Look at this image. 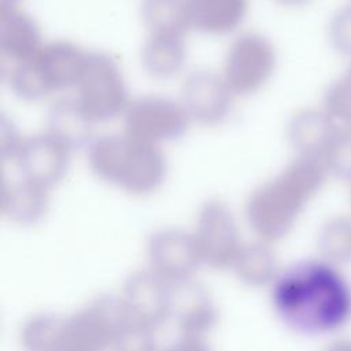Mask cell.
<instances>
[{
  "label": "cell",
  "instance_id": "6da1fadb",
  "mask_svg": "<svg viewBox=\"0 0 351 351\" xmlns=\"http://www.w3.org/2000/svg\"><path fill=\"white\" fill-rule=\"evenodd\" d=\"M269 299L276 318L298 335H330L351 319V285L339 266L319 256L281 267Z\"/></svg>",
  "mask_w": 351,
  "mask_h": 351
},
{
  "label": "cell",
  "instance_id": "7a4b0ae2",
  "mask_svg": "<svg viewBox=\"0 0 351 351\" xmlns=\"http://www.w3.org/2000/svg\"><path fill=\"white\" fill-rule=\"evenodd\" d=\"M328 177L321 159L296 155L278 174L256 186L244 207L256 239L273 244L288 236Z\"/></svg>",
  "mask_w": 351,
  "mask_h": 351
},
{
  "label": "cell",
  "instance_id": "3957f363",
  "mask_svg": "<svg viewBox=\"0 0 351 351\" xmlns=\"http://www.w3.org/2000/svg\"><path fill=\"white\" fill-rule=\"evenodd\" d=\"M86 159L100 181L134 196L156 192L167 177V159L160 145L125 132L95 137L86 148Z\"/></svg>",
  "mask_w": 351,
  "mask_h": 351
},
{
  "label": "cell",
  "instance_id": "277c9868",
  "mask_svg": "<svg viewBox=\"0 0 351 351\" xmlns=\"http://www.w3.org/2000/svg\"><path fill=\"white\" fill-rule=\"evenodd\" d=\"M86 52L66 40L45 43L27 60L12 67L10 89L25 101H38L47 96L74 88Z\"/></svg>",
  "mask_w": 351,
  "mask_h": 351
},
{
  "label": "cell",
  "instance_id": "5b68a950",
  "mask_svg": "<svg viewBox=\"0 0 351 351\" xmlns=\"http://www.w3.org/2000/svg\"><path fill=\"white\" fill-rule=\"evenodd\" d=\"M130 319L119 295H100L62 314L51 351H110L118 330Z\"/></svg>",
  "mask_w": 351,
  "mask_h": 351
},
{
  "label": "cell",
  "instance_id": "8992f818",
  "mask_svg": "<svg viewBox=\"0 0 351 351\" xmlns=\"http://www.w3.org/2000/svg\"><path fill=\"white\" fill-rule=\"evenodd\" d=\"M74 90V100L93 125L123 115L130 103L119 63L103 51L86 52Z\"/></svg>",
  "mask_w": 351,
  "mask_h": 351
},
{
  "label": "cell",
  "instance_id": "52a82bcc",
  "mask_svg": "<svg viewBox=\"0 0 351 351\" xmlns=\"http://www.w3.org/2000/svg\"><path fill=\"white\" fill-rule=\"evenodd\" d=\"M276 67L277 51L273 43L261 33L245 32L230 43L221 75L234 96L244 97L259 92Z\"/></svg>",
  "mask_w": 351,
  "mask_h": 351
},
{
  "label": "cell",
  "instance_id": "ba28073f",
  "mask_svg": "<svg viewBox=\"0 0 351 351\" xmlns=\"http://www.w3.org/2000/svg\"><path fill=\"white\" fill-rule=\"evenodd\" d=\"M122 117L126 134L155 145L182 138L192 122L181 101L162 95L130 100Z\"/></svg>",
  "mask_w": 351,
  "mask_h": 351
},
{
  "label": "cell",
  "instance_id": "9c48e42d",
  "mask_svg": "<svg viewBox=\"0 0 351 351\" xmlns=\"http://www.w3.org/2000/svg\"><path fill=\"white\" fill-rule=\"evenodd\" d=\"M203 266L230 270L243 245L233 211L219 199L204 202L192 232Z\"/></svg>",
  "mask_w": 351,
  "mask_h": 351
},
{
  "label": "cell",
  "instance_id": "30bf717a",
  "mask_svg": "<svg viewBox=\"0 0 351 351\" xmlns=\"http://www.w3.org/2000/svg\"><path fill=\"white\" fill-rule=\"evenodd\" d=\"M147 267L177 285L193 280L203 266L192 232L180 228H162L152 232L145 245Z\"/></svg>",
  "mask_w": 351,
  "mask_h": 351
},
{
  "label": "cell",
  "instance_id": "8fae6325",
  "mask_svg": "<svg viewBox=\"0 0 351 351\" xmlns=\"http://www.w3.org/2000/svg\"><path fill=\"white\" fill-rule=\"evenodd\" d=\"M71 152L64 143L44 132L22 138L12 160L21 178L51 191L66 177Z\"/></svg>",
  "mask_w": 351,
  "mask_h": 351
},
{
  "label": "cell",
  "instance_id": "7c38bea8",
  "mask_svg": "<svg viewBox=\"0 0 351 351\" xmlns=\"http://www.w3.org/2000/svg\"><path fill=\"white\" fill-rule=\"evenodd\" d=\"M173 287L144 267L126 277L118 295L132 319L158 329L171 321Z\"/></svg>",
  "mask_w": 351,
  "mask_h": 351
},
{
  "label": "cell",
  "instance_id": "4fadbf2b",
  "mask_svg": "<svg viewBox=\"0 0 351 351\" xmlns=\"http://www.w3.org/2000/svg\"><path fill=\"white\" fill-rule=\"evenodd\" d=\"M234 95L221 74L210 70L191 73L182 85L181 103L192 122L218 126L232 114Z\"/></svg>",
  "mask_w": 351,
  "mask_h": 351
},
{
  "label": "cell",
  "instance_id": "5bb4252c",
  "mask_svg": "<svg viewBox=\"0 0 351 351\" xmlns=\"http://www.w3.org/2000/svg\"><path fill=\"white\" fill-rule=\"evenodd\" d=\"M219 311L210 289L195 278L173 287L171 321L178 335L204 336L214 329Z\"/></svg>",
  "mask_w": 351,
  "mask_h": 351
},
{
  "label": "cell",
  "instance_id": "9a60e30c",
  "mask_svg": "<svg viewBox=\"0 0 351 351\" xmlns=\"http://www.w3.org/2000/svg\"><path fill=\"white\" fill-rule=\"evenodd\" d=\"M0 49L4 59L15 64L32 58L43 45L36 19L18 3L0 1Z\"/></svg>",
  "mask_w": 351,
  "mask_h": 351
},
{
  "label": "cell",
  "instance_id": "2e32d148",
  "mask_svg": "<svg viewBox=\"0 0 351 351\" xmlns=\"http://www.w3.org/2000/svg\"><path fill=\"white\" fill-rule=\"evenodd\" d=\"M248 0H186L189 30L221 37L234 33L245 21Z\"/></svg>",
  "mask_w": 351,
  "mask_h": 351
},
{
  "label": "cell",
  "instance_id": "e0dca14e",
  "mask_svg": "<svg viewBox=\"0 0 351 351\" xmlns=\"http://www.w3.org/2000/svg\"><path fill=\"white\" fill-rule=\"evenodd\" d=\"M337 128L324 108H304L289 119L287 137L296 155L321 159Z\"/></svg>",
  "mask_w": 351,
  "mask_h": 351
},
{
  "label": "cell",
  "instance_id": "ac0fdd59",
  "mask_svg": "<svg viewBox=\"0 0 351 351\" xmlns=\"http://www.w3.org/2000/svg\"><path fill=\"white\" fill-rule=\"evenodd\" d=\"M49 208V191L21 178L18 182L4 184L1 213L5 219L19 226L40 223Z\"/></svg>",
  "mask_w": 351,
  "mask_h": 351
},
{
  "label": "cell",
  "instance_id": "d6986e66",
  "mask_svg": "<svg viewBox=\"0 0 351 351\" xmlns=\"http://www.w3.org/2000/svg\"><path fill=\"white\" fill-rule=\"evenodd\" d=\"M141 66L156 80L176 77L186 62L185 34L148 33L141 48Z\"/></svg>",
  "mask_w": 351,
  "mask_h": 351
},
{
  "label": "cell",
  "instance_id": "ffe728a7",
  "mask_svg": "<svg viewBox=\"0 0 351 351\" xmlns=\"http://www.w3.org/2000/svg\"><path fill=\"white\" fill-rule=\"evenodd\" d=\"M280 265L271 244L263 240L243 243L230 271L237 280L251 288L270 287L280 271Z\"/></svg>",
  "mask_w": 351,
  "mask_h": 351
},
{
  "label": "cell",
  "instance_id": "44dd1931",
  "mask_svg": "<svg viewBox=\"0 0 351 351\" xmlns=\"http://www.w3.org/2000/svg\"><path fill=\"white\" fill-rule=\"evenodd\" d=\"M47 125V132L64 143L71 151L88 148L95 138L92 136L95 125L85 117L74 97L56 100L48 111Z\"/></svg>",
  "mask_w": 351,
  "mask_h": 351
},
{
  "label": "cell",
  "instance_id": "7402d4cb",
  "mask_svg": "<svg viewBox=\"0 0 351 351\" xmlns=\"http://www.w3.org/2000/svg\"><path fill=\"white\" fill-rule=\"evenodd\" d=\"M140 15L148 33L185 34L189 30L186 0H143Z\"/></svg>",
  "mask_w": 351,
  "mask_h": 351
},
{
  "label": "cell",
  "instance_id": "603a6c76",
  "mask_svg": "<svg viewBox=\"0 0 351 351\" xmlns=\"http://www.w3.org/2000/svg\"><path fill=\"white\" fill-rule=\"evenodd\" d=\"M319 258L343 266L351 263V217L336 215L328 219L317 237Z\"/></svg>",
  "mask_w": 351,
  "mask_h": 351
},
{
  "label": "cell",
  "instance_id": "cb8c5ba5",
  "mask_svg": "<svg viewBox=\"0 0 351 351\" xmlns=\"http://www.w3.org/2000/svg\"><path fill=\"white\" fill-rule=\"evenodd\" d=\"M62 314L37 313L29 317L21 326L19 343L23 351H51Z\"/></svg>",
  "mask_w": 351,
  "mask_h": 351
},
{
  "label": "cell",
  "instance_id": "d4e9b609",
  "mask_svg": "<svg viewBox=\"0 0 351 351\" xmlns=\"http://www.w3.org/2000/svg\"><path fill=\"white\" fill-rule=\"evenodd\" d=\"M322 108L337 125L351 128V64L325 89Z\"/></svg>",
  "mask_w": 351,
  "mask_h": 351
},
{
  "label": "cell",
  "instance_id": "484cf974",
  "mask_svg": "<svg viewBox=\"0 0 351 351\" xmlns=\"http://www.w3.org/2000/svg\"><path fill=\"white\" fill-rule=\"evenodd\" d=\"M329 176L351 184V128L340 126L330 138L322 158Z\"/></svg>",
  "mask_w": 351,
  "mask_h": 351
},
{
  "label": "cell",
  "instance_id": "4316f807",
  "mask_svg": "<svg viewBox=\"0 0 351 351\" xmlns=\"http://www.w3.org/2000/svg\"><path fill=\"white\" fill-rule=\"evenodd\" d=\"M110 351H160L156 329L130 318L115 335Z\"/></svg>",
  "mask_w": 351,
  "mask_h": 351
},
{
  "label": "cell",
  "instance_id": "83f0119b",
  "mask_svg": "<svg viewBox=\"0 0 351 351\" xmlns=\"http://www.w3.org/2000/svg\"><path fill=\"white\" fill-rule=\"evenodd\" d=\"M328 37L336 52L351 58V3L333 14L328 26Z\"/></svg>",
  "mask_w": 351,
  "mask_h": 351
},
{
  "label": "cell",
  "instance_id": "f1b7e54d",
  "mask_svg": "<svg viewBox=\"0 0 351 351\" xmlns=\"http://www.w3.org/2000/svg\"><path fill=\"white\" fill-rule=\"evenodd\" d=\"M160 351H214L204 336L178 335L171 343L160 347Z\"/></svg>",
  "mask_w": 351,
  "mask_h": 351
},
{
  "label": "cell",
  "instance_id": "f546056e",
  "mask_svg": "<svg viewBox=\"0 0 351 351\" xmlns=\"http://www.w3.org/2000/svg\"><path fill=\"white\" fill-rule=\"evenodd\" d=\"M321 351H351V339H348V337L336 339L332 343H329L325 348H322Z\"/></svg>",
  "mask_w": 351,
  "mask_h": 351
},
{
  "label": "cell",
  "instance_id": "4dcf8cb0",
  "mask_svg": "<svg viewBox=\"0 0 351 351\" xmlns=\"http://www.w3.org/2000/svg\"><path fill=\"white\" fill-rule=\"evenodd\" d=\"M278 4L281 5H287V7H302L306 5L307 3H310L311 0H276Z\"/></svg>",
  "mask_w": 351,
  "mask_h": 351
},
{
  "label": "cell",
  "instance_id": "1f68e13d",
  "mask_svg": "<svg viewBox=\"0 0 351 351\" xmlns=\"http://www.w3.org/2000/svg\"><path fill=\"white\" fill-rule=\"evenodd\" d=\"M0 1H7V3H18V0H0Z\"/></svg>",
  "mask_w": 351,
  "mask_h": 351
},
{
  "label": "cell",
  "instance_id": "d6a6232c",
  "mask_svg": "<svg viewBox=\"0 0 351 351\" xmlns=\"http://www.w3.org/2000/svg\"><path fill=\"white\" fill-rule=\"evenodd\" d=\"M350 185H351V184H350Z\"/></svg>",
  "mask_w": 351,
  "mask_h": 351
}]
</instances>
